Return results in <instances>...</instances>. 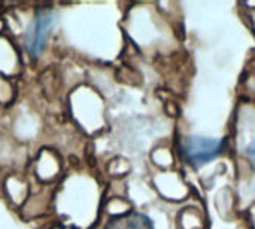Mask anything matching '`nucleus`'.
<instances>
[{
  "label": "nucleus",
  "instance_id": "nucleus-1",
  "mask_svg": "<svg viewBox=\"0 0 255 229\" xmlns=\"http://www.w3.org/2000/svg\"><path fill=\"white\" fill-rule=\"evenodd\" d=\"M182 153L184 158L191 165H203L223 153L226 149L224 139H212L202 136H190L182 140Z\"/></svg>",
  "mask_w": 255,
  "mask_h": 229
},
{
  "label": "nucleus",
  "instance_id": "nucleus-2",
  "mask_svg": "<svg viewBox=\"0 0 255 229\" xmlns=\"http://www.w3.org/2000/svg\"><path fill=\"white\" fill-rule=\"evenodd\" d=\"M54 19L55 15L51 10H42L36 13L25 37V49L31 58H37L45 49Z\"/></svg>",
  "mask_w": 255,
  "mask_h": 229
},
{
  "label": "nucleus",
  "instance_id": "nucleus-3",
  "mask_svg": "<svg viewBox=\"0 0 255 229\" xmlns=\"http://www.w3.org/2000/svg\"><path fill=\"white\" fill-rule=\"evenodd\" d=\"M103 229H155L152 221L139 212H127L112 216Z\"/></svg>",
  "mask_w": 255,
  "mask_h": 229
},
{
  "label": "nucleus",
  "instance_id": "nucleus-4",
  "mask_svg": "<svg viewBox=\"0 0 255 229\" xmlns=\"http://www.w3.org/2000/svg\"><path fill=\"white\" fill-rule=\"evenodd\" d=\"M248 152H250V153H255V145H253V146L248 149ZM254 164H255V161H254Z\"/></svg>",
  "mask_w": 255,
  "mask_h": 229
}]
</instances>
